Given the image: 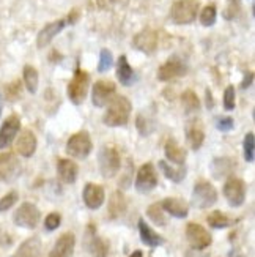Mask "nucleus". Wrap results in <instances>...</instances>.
<instances>
[{"mask_svg":"<svg viewBox=\"0 0 255 257\" xmlns=\"http://www.w3.org/2000/svg\"><path fill=\"white\" fill-rule=\"evenodd\" d=\"M131 110H132V106L126 96H123V95L115 96L112 101H110L106 114L103 117L104 125L112 126V128L125 126L131 117Z\"/></svg>","mask_w":255,"mask_h":257,"instance_id":"f257e3e1","label":"nucleus"},{"mask_svg":"<svg viewBox=\"0 0 255 257\" xmlns=\"http://www.w3.org/2000/svg\"><path fill=\"white\" fill-rule=\"evenodd\" d=\"M198 0H176L170 8V21L176 26H186L195 21L198 13Z\"/></svg>","mask_w":255,"mask_h":257,"instance_id":"f03ea898","label":"nucleus"},{"mask_svg":"<svg viewBox=\"0 0 255 257\" xmlns=\"http://www.w3.org/2000/svg\"><path fill=\"white\" fill-rule=\"evenodd\" d=\"M191 200L195 208H200V210L209 208L217 202V191L209 182L200 180L194 185Z\"/></svg>","mask_w":255,"mask_h":257,"instance_id":"7ed1b4c3","label":"nucleus"},{"mask_svg":"<svg viewBox=\"0 0 255 257\" xmlns=\"http://www.w3.org/2000/svg\"><path fill=\"white\" fill-rule=\"evenodd\" d=\"M98 163H99V172H101L104 178H114L121 167L120 153L117 152V149L106 145L98 155Z\"/></svg>","mask_w":255,"mask_h":257,"instance_id":"20e7f679","label":"nucleus"},{"mask_svg":"<svg viewBox=\"0 0 255 257\" xmlns=\"http://www.w3.org/2000/svg\"><path fill=\"white\" fill-rule=\"evenodd\" d=\"M92 149L93 144L90 139V134L87 131H79L73 134L68 142H66V153L76 160H85L92 153Z\"/></svg>","mask_w":255,"mask_h":257,"instance_id":"39448f33","label":"nucleus"},{"mask_svg":"<svg viewBox=\"0 0 255 257\" xmlns=\"http://www.w3.org/2000/svg\"><path fill=\"white\" fill-rule=\"evenodd\" d=\"M88 82H90V76L87 71L77 68L73 79L68 84V98L70 101L76 106H79L85 101L87 92H88Z\"/></svg>","mask_w":255,"mask_h":257,"instance_id":"423d86ee","label":"nucleus"},{"mask_svg":"<svg viewBox=\"0 0 255 257\" xmlns=\"http://www.w3.org/2000/svg\"><path fill=\"white\" fill-rule=\"evenodd\" d=\"M40 218H41V213H40L38 207L32 202L21 204V207L13 215L15 224L19 227H24V229H35L40 222Z\"/></svg>","mask_w":255,"mask_h":257,"instance_id":"0eeeda50","label":"nucleus"},{"mask_svg":"<svg viewBox=\"0 0 255 257\" xmlns=\"http://www.w3.org/2000/svg\"><path fill=\"white\" fill-rule=\"evenodd\" d=\"M186 238H187V243H189V246L197 251L206 249L209 244L213 243L209 232L203 226L197 224V222H189V224L186 226Z\"/></svg>","mask_w":255,"mask_h":257,"instance_id":"6e6552de","label":"nucleus"},{"mask_svg":"<svg viewBox=\"0 0 255 257\" xmlns=\"http://www.w3.org/2000/svg\"><path fill=\"white\" fill-rule=\"evenodd\" d=\"M224 196L230 207H241L246 200V183L236 177H230L224 185Z\"/></svg>","mask_w":255,"mask_h":257,"instance_id":"1a4fd4ad","label":"nucleus"},{"mask_svg":"<svg viewBox=\"0 0 255 257\" xmlns=\"http://www.w3.org/2000/svg\"><path fill=\"white\" fill-rule=\"evenodd\" d=\"M158 186V174L154 166L151 163H145L140 166V169L136 177V189L142 194H147L153 191L154 188Z\"/></svg>","mask_w":255,"mask_h":257,"instance_id":"9d476101","label":"nucleus"},{"mask_svg":"<svg viewBox=\"0 0 255 257\" xmlns=\"http://www.w3.org/2000/svg\"><path fill=\"white\" fill-rule=\"evenodd\" d=\"M22 171L21 161L15 153H0V182H13Z\"/></svg>","mask_w":255,"mask_h":257,"instance_id":"9b49d317","label":"nucleus"},{"mask_svg":"<svg viewBox=\"0 0 255 257\" xmlns=\"http://www.w3.org/2000/svg\"><path fill=\"white\" fill-rule=\"evenodd\" d=\"M132 46L143 54H153L158 49V33L151 29H143L132 38Z\"/></svg>","mask_w":255,"mask_h":257,"instance_id":"f8f14e48","label":"nucleus"},{"mask_svg":"<svg viewBox=\"0 0 255 257\" xmlns=\"http://www.w3.org/2000/svg\"><path fill=\"white\" fill-rule=\"evenodd\" d=\"M85 246L90 251L92 257H107L109 254V243L96 235V230L92 224L87 227L85 232Z\"/></svg>","mask_w":255,"mask_h":257,"instance_id":"ddd939ff","label":"nucleus"},{"mask_svg":"<svg viewBox=\"0 0 255 257\" xmlns=\"http://www.w3.org/2000/svg\"><path fill=\"white\" fill-rule=\"evenodd\" d=\"M19 130H21V120L18 115H10L8 118H5L2 128H0V150H4L13 144Z\"/></svg>","mask_w":255,"mask_h":257,"instance_id":"4468645a","label":"nucleus"},{"mask_svg":"<svg viewBox=\"0 0 255 257\" xmlns=\"http://www.w3.org/2000/svg\"><path fill=\"white\" fill-rule=\"evenodd\" d=\"M82 199H84V204L88 208L96 210L104 204V199H106L104 188L96 183H87L82 191Z\"/></svg>","mask_w":255,"mask_h":257,"instance_id":"2eb2a0df","label":"nucleus"},{"mask_svg":"<svg viewBox=\"0 0 255 257\" xmlns=\"http://www.w3.org/2000/svg\"><path fill=\"white\" fill-rule=\"evenodd\" d=\"M115 93V84L112 81H98L92 90V101L96 107H104Z\"/></svg>","mask_w":255,"mask_h":257,"instance_id":"dca6fc26","label":"nucleus"},{"mask_svg":"<svg viewBox=\"0 0 255 257\" xmlns=\"http://www.w3.org/2000/svg\"><path fill=\"white\" fill-rule=\"evenodd\" d=\"M184 74H186V65L178 59H170L159 66L158 79L162 82H167V81L176 79V77H181Z\"/></svg>","mask_w":255,"mask_h":257,"instance_id":"f3484780","label":"nucleus"},{"mask_svg":"<svg viewBox=\"0 0 255 257\" xmlns=\"http://www.w3.org/2000/svg\"><path fill=\"white\" fill-rule=\"evenodd\" d=\"M76 237L73 232H65L57 238L54 248L49 252V257H73Z\"/></svg>","mask_w":255,"mask_h":257,"instance_id":"a211bd4d","label":"nucleus"},{"mask_svg":"<svg viewBox=\"0 0 255 257\" xmlns=\"http://www.w3.org/2000/svg\"><path fill=\"white\" fill-rule=\"evenodd\" d=\"M65 26H66V21L65 19H59V21H54V22H49V24H46V26H44L40 30V33H38V37H37V46L40 49L46 48L48 44L65 29Z\"/></svg>","mask_w":255,"mask_h":257,"instance_id":"6ab92c4d","label":"nucleus"},{"mask_svg":"<svg viewBox=\"0 0 255 257\" xmlns=\"http://www.w3.org/2000/svg\"><path fill=\"white\" fill-rule=\"evenodd\" d=\"M37 136L35 133L32 130H24L18 138V142H16V152L24 156V158H30V156L37 152Z\"/></svg>","mask_w":255,"mask_h":257,"instance_id":"aec40b11","label":"nucleus"},{"mask_svg":"<svg viewBox=\"0 0 255 257\" xmlns=\"http://www.w3.org/2000/svg\"><path fill=\"white\" fill-rule=\"evenodd\" d=\"M186 139L192 150H198L205 141L203 126L198 120H189L186 125Z\"/></svg>","mask_w":255,"mask_h":257,"instance_id":"412c9836","label":"nucleus"},{"mask_svg":"<svg viewBox=\"0 0 255 257\" xmlns=\"http://www.w3.org/2000/svg\"><path fill=\"white\" fill-rule=\"evenodd\" d=\"M57 174H59L60 180L63 183L71 185V183L76 182L77 174H79V167H77V164L73 160L59 158L57 160Z\"/></svg>","mask_w":255,"mask_h":257,"instance_id":"4be33fe9","label":"nucleus"},{"mask_svg":"<svg viewBox=\"0 0 255 257\" xmlns=\"http://www.w3.org/2000/svg\"><path fill=\"white\" fill-rule=\"evenodd\" d=\"M161 207L164 208V211H167L169 215L175 216V218H186L187 213H189V207L184 202L183 199L178 197H167L161 202Z\"/></svg>","mask_w":255,"mask_h":257,"instance_id":"5701e85b","label":"nucleus"},{"mask_svg":"<svg viewBox=\"0 0 255 257\" xmlns=\"http://www.w3.org/2000/svg\"><path fill=\"white\" fill-rule=\"evenodd\" d=\"M126 199H125V194L121 191H114L112 196L109 199V205H107V216L110 219H117L120 216L125 215L126 211Z\"/></svg>","mask_w":255,"mask_h":257,"instance_id":"b1692460","label":"nucleus"},{"mask_svg":"<svg viewBox=\"0 0 255 257\" xmlns=\"http://www.w3.org/2000/svg\"><path fill=\"white\" fill-rule=\"evenodd\" d=\"M236 167V161L233 158H214L209 169H211V174L216 180H220L222 177L230 175L235 171Z\"/></svg>","mask_w":255,"mask_h":257,"instance_id":"393cba45","label":"nucleus"},{"mask_svg":"<svg viewBox=\"0 0 255 257\" xmlns=\"http://www.w3.org/2000/svg\"><path fill=\"white\" fill-rule=\"evenodd\" d=\"M40 254H41L40 237H30L19 244V248L11 257H40Z\"/></svg>","mask_w":255,"mask_h":257,"instance_id":"a878e982","label":"nucleus"},{"mask_svg":"<svg viewBox=\"0 0 255 257\" xmlns=\"http://www.w3.org/2000/svg\"><path fill=\"white\" fill-rule=\"evenodd\" d=\"M139 233H140V240L145 243L147 246L156 248L164 243V238L147 224L145 219H139Z\"/></svg>","mask_w":255,"mask_h":257,"instance_id":"bb28decb","label":"nucleus"},{"mask_svg":"<svg viewBox=\"0 0 255 257\" xmlns=\"http://www.w3.org/2000/svg\"><path fill=\"white\" fill-rule=\"evenodd\" d=\"M164 152H165V156H167L169 161L178 164V166L184 164V161H186V150L175 139H169L167 142H165Z\"/></svg>","mask_w":255,"mask_h":257,"instance_id":"cd10ccee","label":"nucleus"},{"mask_svg":"<svg viewBox=\"0 0 255 257\" xmlns=\"http://www.w3.org/2000/svg\"><path fill=\"white\" fill-rule=\"evenodd\" d=\"M117 77L123 85H131L134 81V70L131 68V65L126 59V55H121L117 63Z\"/></svg>","mask_w":255,"mask_h":257,"instance_id":"c85d7f7f","label":"nucleus"},{"mask_svg":"<svg viewBox=\"0 0 255 257\" xmlns=\"http://www.w3.org/2000/svg\"><path fill=\"white\" fill-rule=\"evenodd\" d=\"M159 169L162 171V174L169 178V180L175 182V183H180L186 178V167L184 164L183 166H178V167H172L167 161H159Z\"/></svg>","mask_w":255,"mask_h":257,"instance_id":"c756f323","label":"nucleus"},{"mask_svg":"<svg viewBox=\"0 0 255 257\" xmlns=\"http://www.w3.org/2000/svg\"><path fill=\"white\" fill-rule=\"evenodd\" d=\"M206 221H208V224L214 229H225V227L233 226L236 222V219L227 216L225 213H222V211H219V210L211 211V213L208 215Z\"/></svg>","mask_w":255,"mask_h":257,"instance_id":"7c9ffc66","label":"nucleus"},{"mask_svg":"<svg viewBox=\"0 0 255 257\" xmlns=\"http://www.w3.org/2000/svg\"><path fill=\"white\" fill-rule=\"evenodd\" d=\"M22 77H24V84L26 88L30 93H37L38 90V81H40V76L35 66L32 65H26L24 66V71H22Z\"/></svg>","mask_w":255,"mask_h":257,"instance_id":"2f4dec72","label":"nucleus"},{"mask_svg":"<svg viewBox=\"0 0 255 257\" xmlns=\"http://www.w3.org/2000/svg\"><path fill=\"white\" fill-rule=\"evenodd\" d=\"M147 216H148L156 226H165V224H167V216H165V211H164V208L161 207L159 202L151 204V205L147 208Z\"/></svg>","mask_w":255,"mask_h":257,"instance_id":"473e14b6","label":"nucleus"},{"mask_svg":"<svg viewBox=\"0 0 255 257\" xmlns=\"http://www.w3.org/2000/svg\"><path fill=\"white\" fill-rule=\"evenodd\" d=\"M181 103L184 106L186 114H192V112H195V110H198V107H200V101H198V96L192 90H186L181 95Z\"/></svg>","mask_w":255,"mask_h":257,"instance_id":"72a5a7b5","label":"nucleus"},{"mask_svg":"<svg viewBox=\"0 0 255 257\" xmlns=\"http://www.w3.org/2000/svg\"><path fill=\"white\" fill-rule=\"evenodd\" d=\"M216 16H217L216 7L214 5H206L202 10V13H200V22H202V26H205V27L213 26L214 22H216Z\"/></svg>","mask_w":255,"mask_h":257,"instance_id":"f704fd0d","label":"nucleus"},{"mask_svg":"<svg viewBox=\"0 0 255 257\" xmlns=\"http://www.w3.org/2000/svg\"><path fill=\"white\" fill-rule=\"evenodd\" d=\"M136 125H137V130H139V133L142 134V136H150V134L153 133V130H154V121L150 120L145 115H142V114L137 115Z\"/></svg>","mask_w":255,"mask_h":257,"instance_id":"c9c22d12","label":"nucleus"},{"mask_svg":"<svg viewBox=\"0 0 255 257\" xmlns=\"http://www.w3.org/2000/svg\"><path fill=\"white\" fill-rule=\"evenodd\" d=\"M244 158L247 163H253L255 160V136L253 133H247L244 138Z\"/></svg>","mask_w":255,"mask_h":257,"instance_id":"e433bc0d","label":"nucleus"},{"mask_svg":"<svg viewBox=\"0 0 255 257\" xmlns=\"http://www.w3.org/2000/svg\"><path fill=\"white\" fill-rule=\"evenodd\" d=\"M114 65V57H112V52L109 49H103L101 54H99V63H98V71L99 73H104L107 71L110 66Z\"/></svg>","mask_w":255,"mask_h":257,"instance_id":"4c0bfd02","label":"nucleus"},{"mask_svg":"<svg viewBox=\"0 0 255 257\" xmlns=\"http://www.w3.org/2000/svg\"><path fill=\"white\" fill-rule=\"evenodd\" d=\"M239 8H241L239 0H227V8L224 10V18L227 21L235 19L239 13Z\"/></svg>","mask_w":255,"mask_h":257,"instance_id":"58836bf2","label":"nucleus"},{"mask_svg":"<svg viewBox=\"0 0 255 257\" xmlns=\"http://www.w3.org/2000/svg\"><path fill=\"white\" fill-rule=\"evenodd\" d=\"M236 104V95H235V87L228 85L224 92V107L227 110H233Z\"/></svg>","mask_w":255,"mask_h":257,"instance_id":"ea45409f","label":"nucleus"},{"mask_svg":"<svg viewBox=\"0 0 255 257\" xmlns=\"http://www.w3.org/2000/svg\"><path fill=\"white\" fill-rule=\"evenodd\" d=\"M18 193L16 191H10L8 194H5L2 199H0V211H7L13 207L18 202Z\"/></svg>","mask_w":255,"mask_h":257,"instance_id":"a19ab883","label":"nucleus"},{"mask_svg":"<svg viewBox=\"0 0 255 257\" xmlns=\"http://www.w3.org/2000/svg\"><path fill=\"white\" fill-rule=\"evenodd\" d=\"M62 222V215L57 213V211H54V213H49L46 216V221H44V227H46V230H55L59 229Z\"/></svg>","mask_w":255,"mask_h":257,"instance_id":"79ce46f5","label":"nucleus"},{"mask_svg":"<svg viewBox=\"0 0 255 257\" xmlns=\"http://www.w3.org/2000/svg\"><path fill=\"white\" fill-rule=\"evenodd\" d=\"M21 82L19 81H16V82H11L8 87H7V96H8V99H11V101H15V99L19 96V93H21Z\"/></svg>","mask_w":255,"mask_h":257,"instance_id":"37998d69","label":"nucleus"},{"mask_svg":"<svg viewBox=\"0 0 255 257\" xmlns=\"http://www.w3.org/2000/svg\"><path fill=\"white\" fill-rule=\"evenodd\" d=\"M233 118L230 117H224V118H219L217 120V130L219 131H230L233 130Z\"/></svg>","mask_w":255,"mask_h":257,"instance_id":"c03bdc74","label":"nucleus"},{"mask_svg":"<svg viewBox=\"0 0 255 257\" xmlns=\"http://www.w3.org/2000/svg\"><path fill=\"white\" fill-rule=\"evenodd\" d=\"M252 81H253V73H247L246 77H244V81L241 82V88H247V87H250Z\"/></svg>","mask_w":255,"mask_h":257,"instance_id":"a18cd8bd","label":"nucleus"},{"mask_svg":"<svg viewBox=\"0 0 255 257\" xmlns=\"http://www.w3.org/2000/svg\"><path fill=\"white\" fill-rule=\"evenodd\" d=\"M129 257H143V254H142V251H139V249H137V251H134V252H132V254H131Z\"/></svg>","mask_w":255,"mask_h":257,"instance_id":"49530a36","label":"nucleus"},{"mask_svg":"<svg viewBox=\"0 0 255 257\" xmlns=\"http://www.w3.org/2000/svg\"><path fill=\"white\" fill-rule=\"evenodd\" d=\"M114 2V0H99V4H101V5H107V4H112Z\"/></svg>","mask_w":255,"mask_h":257,"instance_id":"de8ad7c7","label":"nucleus"},{"mask_svg":"<svg viewBox=\"0 0 255 257\" xmlns=\"http://www.w3.org/2000/svg\"><path fill=\"white\" fill-rule=\"evenodd\" d=\"M2 107H4V99H2V93H0V115H2Z\"/></svg>","mask_w":255,"mask_h":257,"instance_id":"09e8293b","label":"nucleus"},{"mask_svg":"<svg viewBox=\"0 0 255 257\" xmlns=\"http://www.w3.org/2000/svg\"><path fill=\"white\" fill-rule=\"evenodd\" d=\"M236 257H244V255H236Z\"/></svg>","mask_w":255,"mask_h":257,"instance_id":"8fccbe9b","label":"nucleus"}]
</instances>
